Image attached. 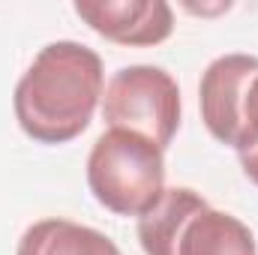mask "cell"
Masks as SVG:
<instances>
[{"mask_svg":"<svg viewBox=\"0 0 258 255\" xmlns=\"http://www.w3.org/2000/svg\"><path fill=\"white\" fill-rule=\"evenodd\" d=\"M105 93L102 57L72 39L48 42L15 84L21 132L39 144H66L90 126Z\"/></svg>","mask_w":258,"mask_h":255,"instance_id":"obj_1","label":"cell"},{"mask_svg":"<svg viewBox=\"0 0 258 255\" xmlns=\"http://www.w3.org/2000/svg\"><path fill=\"white\" fill-rule=\"evenodd\" d=\"M87 186L105 210L141 219L165 192V150L129 129H108L90 147Z\"/></svg>","mask_w":258,"mask_h":255,"instance_id":"obj_2","label":"cell"},{"mask_svg":"<svg viewBox=\"0 0 258 255\" xmlns=\"http://www.w3.org/2000/svg\"><path fill=\"white\" fill-rule=\"evenodd\" d=\"M102 117L111 129H129L165 150L180 129V87L159 66H123L105 84Z\"/></svg>","mask_w":258,"mask_h":255,"instance_id":"obj_3","label":"cell"},{"mask_svg":"<svg viewBox=\"0 0 258 255\" xmlns=\"http://www.w3.org/2000/svg\"><path fill=\"white\" fill-rule=\"evenodd\" d=\"M255 75V54H222L201 72V84H198L201 120L219 144H228V147L237 144L243 99Z\"/></svg>","mask_w":258,"mask_h":255,"instance_id":"obj_4","label":"cell"},{"mask_svg":"<svg viewBox=\"0 0 258 255\" xmlns=\"http://www.w3.org/2000/svg\"><path fill=\"white\" fill-rule=\"evenodd\" d=\"M75 15L117 45H159L174 33V12L165 0H75Z\"/></svg>","mask_w":258,"mask_h":255,"instance_id":"obj_5","label":"cell"},{"mask_svg":"<svg viewBox=\"0 0 258 255\" xmlns=\"http://www.w3.org/2000/svg\"><path fill=\"white\" fill-rule=\"evenodd\" d=\"M207 207L210 204L201 198V192L189 186L165 189L162 198L138 219V243L144 255H177L183 228Z\"/></svg>","mask_w":258,"mask_h":255,"instance_id":"obj_6","label":"cell"},{"mask_svg":"<svg viewBox=\"0 0 258 255\" xmlns=\"http://www.w3.org/2000/svg\"><path fill=\"white\" fill-rule=\"evenodd\" d=\"M15 255H120V249L108 234L90 225L51 216L21 234Z\"/></svg>","mask_w":258,"mask_h":255,"instance_id":"obj_7","label":"cell"},{"mask_svg":"<svg viewBox=\"0 0 258 255\" xmlns=\"http://www.w3.org/2000/svg\"><path fill=\"white\" fill-rule=\"evenodd\" d=\"M177 255H258V246L246 222L207 207L183 228Z\"/></svg>","mask_w":258,"mask_h":255,"instance_id":"obj_8","label":"cell"},{"mask_svg":"<svg viewBox=\"0 0 258 255\" xmlns=\"http://www.w3.org/2000/svg\"><path fill=\"white\" fill-rule=\"evenodd\" d=\"M237 159H240V168L243 174L258 186V144H249V147H240L237 150Z\"/></svg>","mask_w":258,"mask_h":255,"instance_id":"obj_9","label":"cell"}]
</instances>
